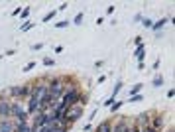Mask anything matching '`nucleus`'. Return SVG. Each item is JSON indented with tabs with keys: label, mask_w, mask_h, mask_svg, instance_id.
I'll list each match as a JSON object with an SVG mask.
<instances>
[{
	"label": "nucleus",
	"mask_w": 175,
	"mask_h": 132,
	"mask_svg": "<svg viewBox=\"0 0 175 132\" xmlns=\"http://www.w3.org/2000/svg\"><path fill=\"white\" fill-rule=\"evenodd\" d=\"M98 132H110V124H108V122H104V124L98 128Z\"/></svg>",
	"instance_id": "6e6552de"
},
{
	"label": "nucleus",
	"mask_w": 175,
	"mask_h": 132,
	"mask_svg": "<svg viewBox=\"0 0 175 132\" xmlns=\"http://www.w3.org/2000/svg\"><path fill=\"white\" fill-rule=\"evenodd\" d=\"M136 57L140 59V63H144V46H142V44L136 47Z\"/></svg>",
	"instance_id": "423d86ee"
},
{
	"label": "nucleus",
	"mask_w": 175,
	"mask_h": 132,
	"mask_svg": "<svg viewBox=\"0 0 175 132\" xmlns=\"http://www.w3.org/2000/svg\"><path fill=\"white\" fill-rule=\"evenodd\" d=\"M120 106H122V103H120V101H118V103H112V105H110V108H112V111H118V108H120Z\"/></svg>",
	"instance_id": "9d476101"
},
{
	"label": "nucleus",
	"mask_w": 175,
	"mask_h": 132,
	"mask_svg": "<svg viewBox=\"0 0 175 132\" xmlns=\"http://www.w3.org/2000/svg\"><path fill=\"white\" fill-rule=\"evenodd\" d=\"M165 24H167V20H159L157 24H152V28H154V30H159V28H163Z\"/></svg>",
	"instance_id": "0eeeda50"
},
{
	"label": "nucleus",
	"mask_w": 175,
	"mask_h": 132,
	"mask_svg": "<svg viewBox=\"0 0 175 132\" xmlns=\"http://www.w3.org/2000/svg\"><path fill=\"white\" fill-rule=\"evenodd\" d=\"M8 114H10V105L0 101V116H8Z\"/></svg>",
	"instance_id": "20e7f679"
},
{
	"label": "nucleus",
	"mask_w": 175,
	"mask_h": 132,
	"mask_svg": "<svg viewBox=\"0 0 175 132\" xmlns=\"http://www.w3.org/2000/svg\"><path fill=\"white\" fill-rule=\"evenodd\" d=\"M81 20H83V14H77V16H75V20H73V22H75V24H81Z\"/></svg>",
	"instance_id": "ddd939ff"
},
{
	"label": "nucleus",
	"mask_w": 175,
	"mask_h": 132,
	"mask_svg": "<svg viewBox=\"0 0 175 132\" xmlns=\"http://www.w3.org/2000/svg\"><path fill=\"white\" fill-rule=\"evenodd\" d=\"M57 28H65V26H69V22H59V24H55Z\"/></svg>",
	"instance_id": "dca6fc26"
},
{
	"label": "nucleus",
	"mask_w": 175,
	"mask_h": 132,
	"mask_svg": "<svg viewBox=\"0 0 175 132\" xmlns=\"http://www.w3.org/2000/svg\"><path fill=\"white\" fill-rule=\"evenodd\" d=\"M140 89H142V85H134L130 93H132V95H134V93H140Z\"/></svg>",
	"instance_id": "f8f14e48"
},
{
	"label": "nucleus",
	"mask_w": 175,
	"mask_h": 132,
	"mask_svg": "<svg viewBox=\"0 0 175 132\" xmlns=\"http://www.w3.org/2000/svg\"><path fill=\"white\" fill-rule=\"evenodd\" d=\"M43 63H46V65L49 67V65H53V59H43Z\"/></svg>",
	"instance_id": "a211bd4d"
},
{
	"label": "nucleus",
	"mask_w": 175,
	"mask_h": 132,
	"mask_svg": "<svg viewBox=\"0 0 175 132\" xmlns=\"http://www.w3.org/2000/svg\"><path fill=\"white\" fill-rule=\"evenodd\" d=\"M146 132H156V130H154V128H148V130H146Z\"/></svg>",
	"instance_id": "6ab92c4d"
},
{
	"label": "nucleus",
	"mask_w": 175,
	"mask_h": 132,
	"mask_svg": "<svg viewBox=\"0 0 175 132\" xmlns=\"http://www.w3.org/2000/svg\"><path fill=\"white\" fill-rule=\"evenodd\" d=\"M0 132H14V126H12V122H8V120H4V122H0Z\"/></svg>",
	"instance_id": "39448f33"
},
{
	"label": "nucleus",
	"mask_w": 175,
	"mask_h": 132,
	"mask_svg": "<svg viewBox=\"0 0 175 132\" xmlns=\"http://www.w3.org/2000/svg\"><path fill=\"white\" fill-rule=\"evenodd\" d=\"M79 99H81V91H79L77 87H73L71 91H65L63 101H61V103H63V105L67 106V108H69V106L77 105V103H79Z\"/></svg>",
	"instance_id": "f03ea898"
},
{
	"label": "nucleus",
	"mask_w": 175,
	"mask_h": 132,
	"mask_svg": "<svg viewBox=\"0 0 175 132\" xmlns=\"http://www.w3.org/2000/svg\"><path fill=\"white\" fill-rule=\"evenodd\" d=\"M53 16H55V10H53V12H49V14H46V18H43V22H49L53 18Z\"/></svg>",
	"instance_id": "9b49d317"
},
{
	"label": "nucleus",
	"mask_w": 175,
	"mask_h": 132,
	"mask_svg": "<svg viewBox=\"0 0 175 132\" xmlns=\"http://www.w3.org/2000/svg\"><path fill=\"white\" fill-rule=\"evenodd\" d=\"M144 26H146V28H152V20H144Z\"/></svg>",
	"instance_id": "f3484780"
},
{
	"label": "nucleus",
	"mask_w": 175,
	"mask_h": 132,
	"mask_svg": "<svg viewBox=\"0 0 175 132\" xmlns=\"http://www.w3.org/2000/svg\"><path fill=\"white\" fill-rule=\"evenodd\" d=\"M81 114H83V105H79V103H77V105L69 106V108L63 112V116H61V122H63V124H67V122H75V120H77Z\"/></svg>",
	"instance_id": "f257e3e1"
},
{
	"label": "nucleus",
	"mask_w": 175,
	"mask_h": 132,
	"mask_svg": "<svg viewBox=\"0 0 175 132\" xmlns=\"http://www.w3.org/2000/svg\"><path fill=\"white\" fill-rule=\"evenodd\" d=\"M10 93H12L14 97H26V95H32V89L30 87H16Z\"/></svg>",
	"instance_id": "7ed1b4c3"
},
{
	"label": "nucleus",
	"mask_w": 175,
	"mask_h": 132,
	"mask_svg": "<svg viewBox=\"0 0 175 132\" xmlns=\"http://www.w3.org/2000/svg\"><path fill=\"white\" fill-rule=\"evenodd\" d=\"M32 26H33L32 22H26V24H24V26L20 28V30H22V32H26V30H30V28H32Z\"/></svg>",
	"instance_id": "1a4fd4ad"
},
{
	"label": "nucleus",
	"mask_w": 175,
	"mask_h": 132,
	"mask_svg": "<svg viewBox=\"0 0 175 132\" xmlns=\"http://www.w3.org/2000/svg\"><path fill=\"white\" fill-rule=\"evenodd\" d=\"M33 67H36V63H33V61H32V63H28V65L24 67V71H30V69H33Z\"/></svg>",
	"instance_id": "4468645a"
},
{
	"label": "nucleus",
	"mask_w": 175,
	"mask_h": 132,
	"mask_svg": "<svg viewBox=\"0 0 175 132\" xmlns=\"http://www.w3.org/2000/svg\"><path fill=\"white\" fill-rule=\"evenodd\" d=\"M161 83H163L161 77H156V79H154V85H161Z\"/></svg>",
	"instance_id": "2eb2a0df"
}]
</instances>
